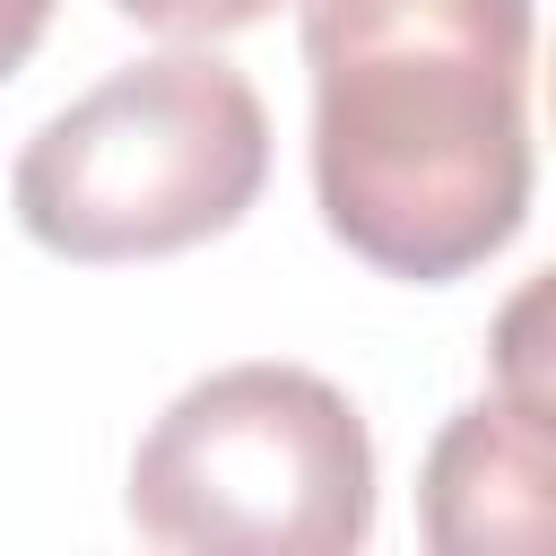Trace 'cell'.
<instances>
[{
  "label": "cell",
  "mask_w": 556,
  "mask_h": 556,
  "mask_svg": "<svg viewBox=\"0 0 556 556\" xmlns=\"http://www.w3.org/2000/svg\"><path fill=\"white\" fill-rule=\"evenodd\" d=\"M130 26H148V35H174V43H217V35H243V26H261L278 0H113Z\"/></svg>",
  "instance_id": "5b68a950"
},
{
  "label": "cell",
  "mask_w": 556,
  "mask_h": 556,
  "mask_svg": "<svg viewBox=\"0 0 556 556\" xmlns=\"http://www.w3.org/2000/svg\"><path fill=\"white\" fill-rule=\"evenodd\" d=\"M269 182V113L217 52H156L52 113L9 174L17 226L61 261H165L226 226Z\"/></svg>",
  "instance_id": "7a4b0ae2"
},
{
  "label": "cell",
  "mask_w": 556,
  "mask_h": 556,
  "mask_svg": "<svg viewBox=\"0 0 556 556\" xmlns=\"http://www.w3.org/2000/svg\"><path fill=\"white\" fill-rule=\"evenodd\" d=\"M530 0H304L313 200L382 278L443 287L530 217Z\"/></svg>",
  "instance_id": "6da1fadb"
},
{
  "label": "cell",
  "mask_w": 556,
  "mask_h": 556,
  "mask_svg": "<svg viewBox=\"0 0 556 556\" xmlns=\"http://www.w3.org/2000/svg\"><path fill=\"white\" fill-rule=\"evenodd\" d=\"M43 26H52V0H0V78H17L35 61Z\"/></svg>",
  "instance_id": "8992f818"
},
{
  "label": "cell",
  "mask_w": 556,
  "mask_h": 556,
  "mask_svg": "<svg viewBox=\"0 0 556 556\" xmlns=\"http://www.w3.org/2000/svg\"><path fill=\"white\" fill-rule=\"evenodd\" d=\"M130 530L200 556H348L374 539V434L313 365H226L139 434Z\"/></svg>",
  "instance_id": "3957f363"
},
{
  "label": "cell",
  "mask_w": 556,
  "mask_h": 556,
  "mask_svg": "<svg viewBox=\"0 0 556 556\" xmlns=\"http://www.w3.org/2000/svg\"><path fill=\"white\" fill-rule=\"evenodd\" d=\"M417 513H426V539L443 556L547 547V408L513 400V391L469 400L426 452Z\"/></svg>",
  "instance_id": "277c9868"
}]
</instances>
